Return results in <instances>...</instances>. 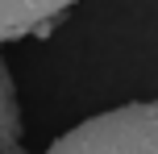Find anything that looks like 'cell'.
<instances>
[{
    "mask_svg": "<svg viewBox=\"0 0 158 154\" xmlns=\"http://www.w3.org/2000/svg\"><path fill=\"white\" fill-rule=\"evenodd\" d=\"M17 150H21V104H17L8 63L0 54V154H17Z\"/></svg>",
    "mask_w": 158,
    "mask_h": 154,
    "instance_id": "3",
    "label": "cell"
},
{
    "mask_svg": "<svg viewBox=\"0 0 158 154\" xmlns=\"http://www.w3.org/2000/svg\"><path fill=\"white\" fill-rule=\"evenodd\" d=\"M75 0H0V42H17L33 33V25L54 13H67Z\"/></svg>",
    "mask_w": 158,
    "mask_h": 154,
    "instance_id": "2",
    "label": "cell"
},
{
    "mask_svg": "<svg viewBox=\"0 0 158 154\" xmlns=\"http://www.w3.org/2000/svg\"><path fill=\"white\" fill-rule=\"evenodd\" d=\"M54 154H158V100L125 104L75 125L50 146Z\"/></svg>",
    "mask_w": 158,
    "mask_h": 154,
    "instance_id": "1",
    "label": "cell"
}]
</instances>
